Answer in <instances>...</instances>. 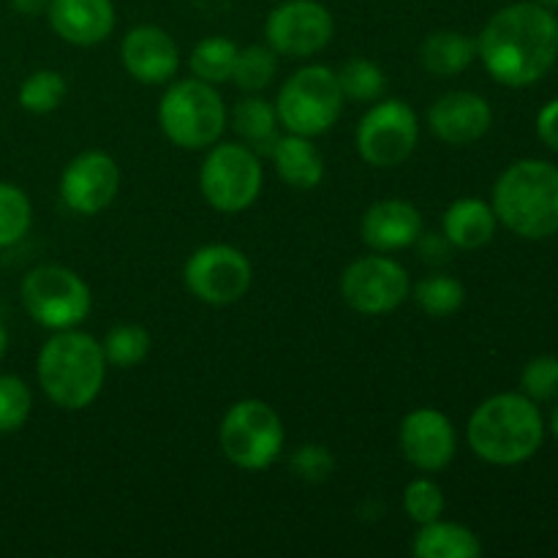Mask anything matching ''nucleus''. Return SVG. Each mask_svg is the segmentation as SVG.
<instances>
[{"label": "nucleus", "mask_w": 558, "mask_h": 558, "mask_svg": "<svg viewBox=\"0 0 558 558\" xmlns=\"http://www.w3.org/2000/svg\"><path fill=\"white\" fill-rule=\"evenodd\" d=\"M398 445L403 458L420 472H441L452 463L458 450V436L450 417L439 409H414L401 420Z\"/></svg>", "instance_id": "2eb2a0df"}, {"label": "nucleus", "mask_w": 558, "mask_h": 558, "mask_svg": "<svg viewBox=\"0 0 558 558\" xmlns=\"http://www.w3.org/2000/svg\"><path fill=\"white\" fill-rule=\"evenodd\" d=\"M125 71L142 85H163L178 74L180 49L158 25H136L120 44Z\"/></svg>", "instance_id": "f3484780"}, {"label": "nucleus", "mask_w": 558, "mask_h": 558, "mask_svg": "<svg viewBox=\"0 0 558 558\" xmlns=\"http://www.w3.org/2000/svg\"><path fill=\"white\" fill-rule=\"evenodd\" d=\"M550 430H554V436L558 439V407H556V412H554V420H550Z\"/></svg>", "instance_id": "ea45409f"}, {"label": "nucleus", "mask_w": 558, "mask_h": 558, "mask_svg": "<svg viewBox=\"0 0 558 558\" xmlns=\"http://www.w3.org/2000/svg\"><path fill=\"white\" fill-rule=\"evenodd\" d=\"M417 245V254L425 265H447L452 259V243L445 238V232L436 234V232H420V238L414 240Z\"/></svg>", "instance_id": "c9c22d12"}, {"label": "nucleus", "mask_w": 558, "mask_h": 558, "mask_svg": "<svg viewBox=\"0 0 558 558\" xmlns=\"http://www.w3.org/2000/svg\"><path fill=\"white\" fill-rule=\"evenodd\" d=\"M428 123L441 142L466 147L488 134L494 123V109L477 93L452 90L436 98L434 107L428 109Z\"/></svg>", "instance_id": "dca6fc26"}, {"label": "nucleus", "mask_w": 558, "mask_h": 558, "mask_svg": "<svg viewBox=\"0 0 558 558\" xmlns=\"http://www.w3.org/2000/svg\"><path fill=\"white\" fill-rule=\"evenodd\" d=\"M543 414L532 398L518 392H501L480 403L466 428L474 456L494 466L529 461L543 445Z\"/></svg>", "instance_id": "7ed1b4c3"}, {"label": "nucleus", "mask_w": 558, "mask_h": 558, "mask_svg": "<svg viewBox=\"0 0 558 558\" xmlns=\"http://www.w3.org/2000/svg\"><path fill=\"white\" fill-rule=\"evenodd\" d=\"M20 294L31 319L49 330H71L90 314V289L69 267H33L22 278Z\"/></svg>", "instance_id": "1a4fd4ad"}, {"label": "nucleus", "mask_w": 558, "mask_h": 558, "mask_svg": "<svg viewBox=\"0 0 558 558\" xmlns=\"http://www.w3.org/2000/svg\"><path fill=\"white\" fill-rule=\"evenodd\" d=\"M5 349H9V332H5V327L0 325V357L5 354Z\"/></svg>", "instance_id": "58836bf2"}, {"label": "nucleus", "mask_w": 558, "mask_h": 558, "mask_svg": "<svg viewBox=\"0 0 558 558\" xmlns=\"http://www.w3.org/2000/svg\"><path fill=\"white\" fill-rule=\"evenodd\" d=\"M409 272L387 254H371L352 262L341 276V294L349 308L365 316L396 311L409 298Z\"/></svg>", "instance_id": "f8f14e48"}, {"label": "nucleus", "mask_w": 558, "mask_h": 558, "mask_svg": "<svg viewBox=\"0 0 558 558\" xmlns=\"http://www.w3.org/2000/svg\"><path fill=\"white\" fill-rule=\"evenodd\" d=\"M463 300H466V289L452 276H428L414 287V303L434 319L452 316L461 308Z\"/></svg>", "instance_id": "cd10ccee"}, {"label": "nucleus", "mask_w": 558, "mask_h": 558, "mask_svg": "<svg viewBox=\"0 0 558 558\" xmlns=\"http://www.w3.org/2000/svg\"><path fill=\"white\" fill-rule=\"evenodd\" d=\"M477 58L501 85H534L554 69L558 58V20L548 5H507L496 11L480 33Z\"/></svg>", "instance_id": "f257e3e1"}, {"label": "nucleus", "mask_w": 558, "mask_h": 558, "mask_svg": "<svg viewBox=\"0 0 558 558\" xmlns=\"http://www.w3.org/2000/svg\"><path fill=\"white\" fill-rule=\"evenodd\" d=\"M336 22L316 0H287L265 22L267 44L287 58H311L330 44Z\"/></svg>", "instance_id": "ddd939ff"}, {"label": "nucleus", "mask_w": 558, "mask_h": 558, "mask_svg": "<svg viewBox=\"0 0 558 558\" xmlns=\"http://www.w3.org/2000/svg\"><path fill=\"white\" fill-rule=\"evenodd\" d=\"M521 385L532 401H550L558 396V357L543 354L523 368Z\"/></svg>", "instance_id": "72a5a7b5"}, {"label": "nucleus", "mask_w": 558, "mask_h": 558, "mask_svg": "<svg viewBox=\"0 0 558 558\" xmlns=\"http://www.w3.org/2000/svg\"><path fill=\"white\" fill-rule=\"evenodd\" d=\"M185 289L199 303L232 305L245 298L254 281L248 256L227 243H210L196 248L183 267Z\"/></svg>", "instance_id": "9b49d317"}, {"label": "nucleus", "mask_w": 558, "mask_h": 558, "mask_svg": "<svg viewBox=\"0 0 558 558\" xmlns=\"http://www.w3.org/2000/svg\"><path fill=\"white\" fill-rule=\"evenodd\" d=\"M65 80L52 69L33 71L20 87V107L33 114H49L63 104Z\"/></svg>", "instance_id": "c756f323"}, {"label": "nucleus", "mask_w": 558, "mask_h": 558, "mask_svg": "<svg viewBox=\"0 0 558 558\" xmlns=\"http://www.w3.org/2000/svg\"><path fill=\"white\" fill-rule=\"evenodd\" d=\"M539 5H548V9H558V0H537Z\"/></svg>", "instance_id": "a19ab883"}, {"label": "nucleus", "mask_w": 558, "mask_h": 558, "mask_svg": "<svg viewBox=\"0 0 558 558\" xmlns=\"http://www.w3.org/2000/svg\"><path fill=\"white\" fill-rule=\"evenodd\" d=\"M496 221L526 240L558 232V167L526 158L501 172L494 185Z\"/></svg>", "instance_id": "20e7f679"}, {"label": "nucleus", "mask_w": 558, "mask_h": 558, "mask_svg": "<svg viewBox=\"0 0 558 558\" xmlns=\"http://www.w3.org/2000/svg\"><path fill=\"white\" fill-rule=\"evenodd\" d=\"M403 510L412 518L414 523H430L436 518H441L445 512V494H441L439 485L428 477L412 480L403 490Z\"/></svg>", "instance_id": "473e14b6"}, {"label": "nucleus", "mask_w": 558, "mask_h": 558, "mask_svg": "<svg viewBox=\"0 0 558 558\" xmlns=\"http://www.w3.org/2000/svg\"><path fill=\"white\" fill-rule=\"evenodd\" d=\"M276 112L278 123L289 134H327L343 112V90L338 85V74L327 65H303L278 90Z\"/></svg>", "instance_id": "423d86ee"}, {"label": "nucleus", "mask_w": 558, "mask_h": 558, "mask_svg": "<svg viewBox=\"0 0 558 558\" xmlns=\"http://www.w3.org/2000/svg\"><path fill=\"white\" fill-rule=\"evenodd\" d=\"M38 385L54 407L65 412L87 409L98 398L107 376L104 347L82 330H58L38 352Z\"/></svg>", "instance_id": "f03ea898"}, {"label": "nucleus", "mask_w": 558, "mask_h": 558, "mask_svg": "<svg viewBox=\"0 0 558 558\" xmlns=\"http://www.w3.org/2000/svg\"><path fill=\"white\" fill-rule=\"evenodd\" d=\"M338 85H341L343 98H349V101L374 104L385 96L387 76L374 60L352 58L338 71Z\"/></svg>", "instance_id": "bb28decb"}, {"label": "nucleus", "mask_w": 558, "mask_h": 558, "mask_svg": "<svg viewBox=\"0 0 558 558\" xmlns=\"http://www.w3.org/2000/svg\"><path fill=\"white\" fill-rule=\"evenodd\" d=\"M52 31L74 47H93L114 31L112 0H49Z\"/></svg>", "instance_id": "6ab92c4d"}, {"label": "nucleus", "mask_w": 558, "mask_h": 558, "mask_svg": "<svg viewBox=\"0 0 558 558\" xmlns=\"http://www.w3.org/2000/svg\"><path fill=\"white\" fill-rule=\"evenodd\" d=\"M477 58V41L466 33L436 31L420 44V63L434 76H456Z\"/></svg>", "instance_id": "5701e85b"}, {"label": "nucleus", "mask_w": 558, "mask_h": 558, "mask_svg": "<svg viewBox=\"0 0 558 558\" xmlns=\"http://www.w3.org/2000/svg\"><path fill=\"white\" fill-rule=\"evenodd\" d=\"M240 47L227 36H207L191 52V74L210 85H221V82L232 80L234 63H238Z\"/></svg>", "instance_id": "393cba45"}, {"label": "nucleus", "mask_w": 558, "mask_h": 558, "mask_svg": "<svg viewBox=\"0 0 558 558\" xmlns=\"http://www.w3.org/2000/svg\"><path fill=\"white\" fill-rule=\"evenodd\" d=\"M420 140L417 114L401 98L374 101V107L360 118L354 131V145L368 167L392 169L407 161Z\"/></svg>", "instance_id": "9d476101"}, {"label": "nucleus", "mask_w": 558, "mask_h": 558, "mask_svg": "<svg viewBox=\"0 0 558 558\" xmlns=\"http://www.w3.org/2000/svg\"><path fill=\"white\" fill-rule=\"evenodd\" d=\"M537 134L545 145L558 150V98L556 101H550L548 107H543V112H539Z\"/></svg>", "instance_id": "e433bc0d"}, {"label": "nucleus", "mask_w": 558, "mask_h": 558, "mask_svg": "<svg viewBox=\"0 0 558 558\" xmlns=\"http://www.w3.org/2000/svg\"><path fill=\"white\" fill-rule=\"evenodd\" d=\"M412 550L417 558H477L483 554V545L472 529L436 518L420 526Z\"/></svg>", "instance_id": "4be33fe9"}, {"label": "nucleus", "mask_w": 558, "mask_h": 558, "mask_svg": "<svg viewBox=\"0 0 558 558\" xmlns=\"http://www.w3.org/2000/svg\"><path fill=\"white\" fill-rule=\"evenodd\" d=\"M120 189V167L101 150H87L71 158L60 178V199L80 216H98L112 205Z\"/></svg>", "instance_id": "4468645a"}, {"label": "nucleus", "mask_w": 558, "mask_h": 558, "mask_svg": "<svg viewBox=\"0 0 558 558\" xmlns=\"http://www.w3.org/2000/svg\"><path fill=\"white\" fill-rule=\"evenodd\" d=\"M292 472L305 483H325L336 469V458L322 445H303L292 452Z\"/></svg>", "instance_id": "f704fd0d"}, {"label": "nucleus", "mask_w": 558, "mask_h": 558, "mask_svg": "<svg viewBox=\"0 0 558 558\" xmlns=\"http://www.w3.org/2000/svg\"><path fill=\"white\" fill-rule=\"evenodd\" d=\"M441 232L452 248L477 251L488 245L496 234V213L483 199L452 202L441 218Z\"/></svg>", "instance_id": "412c9836"}, {"label": "nucleus", "mask_w": 558, "mask_h": 558, "mask_svg": "<svg viewBox=\"0 0 558 558\" xmlns=\"http://www.w3.org/2000/svg\"><path fill=\"white\" fill-rule=\"evenodd\" d=\"M262 161L243 142L210 145L199 169V189L218 213H243L262 194Z\"/></svg>", "instance_id": "6e6552de"}, {"label": "nucleus", "mask_w": 558, "mask_h": 558, "mask_svg": "<svg viewBox=\"0 0 558 558\" xmlns=\"http://www.w3.org/2000/svg\"><path fill=\"white\" fill-rule=\"evenodd\" d=\"M420 232H423V216L407 199L376 202L365 210L363 223H360L363 243L379 254L409 248L420 238Z\"/></svg>", "instance_id": "a211bd4d"}, {"label": "nucleus", "mask_w": 558, "mask_h": 558, "mask_svg": "<svg viewBox=\"0 0 558 558\" xmlns=\"http://www.w3.org/2000/svg\"><path fill=\"white\" fill-rule=\"evenodd\" d=\"M278 74V52L270 44H251L240 49L238 63H234L232 80L240 90L259 93L270 87V82Z\"/></svg>", "instance_id": "a878e982"}, {"label": "nucleus", "mask_w": 558, "mask_h": 558, "mask_svg": "<svg viewBox=\"0 0 558 558\" xmlns=\"http://www.w3.org/2000/svg\"><path fill=\"white\" fill-rule=\"evenodd\" d=\"M232 125L243 145H248L256 156H270L278 142V112L276 104L259 96H245L234 104Z\"/></svg>", "instance_id": "b1692460"}, {"label": "nucleus", "mask_w": 558, "mask_h": 558, "mask_svg": "<svg viewBox=\"0 0 558 558\" xmlns=\"http://www.w3.org/2000/svg\"><path fill=\"white\" fill-rule=\"evenodd\" d=\"M158 125L172 145L183 150H207L227 129V107L216 85L180 80L167 87L158 104Z\"/></svg>", "instance_id": "39448f33"}, {"label": "nucleus", "mask_w": 558, "mask_h": 558, "mask_svg": "<svg viewBox=\"0 0 558 558\" xmlns=\"http://www.w3.org/2000/svg\"><path fill=\"white\" fill-rule=\"evenodd\" d=\"M218 439L229 463L243 472H262L281 456L283 423L270 403L245 398L223 414Z\"/></svg>", "instance_id": "0eeeda50"}, {"label": "nucleus", "mask_w": 558, "mask_h": 558, "mask_svg": "<svg viewBox=\"0 0 558 558\" xmlns=\"http://www.w3.org/2000/svg\"><path fill=\"white\" fill-rule=\"evenodd\" d=\"M33 392L20 376H0V434H16L27 423Z\"/></svg>", "instance_id": "2f4dec72"}, {"label": "nucleus", "mask_w": 558, "mask_h": 558, "mask_svg": "<svg viewBox=\"0 0 558 558\" xmlns=\"http://www.w3.org/2000/svg\"><path fill=\"white\" fill-rule=\"evenodd\" d=\"M270 158L272 163H276V172L281 174L283 183L292 185V189L298 191L316 189V185L322 183V178H325V161H322V153L316 150L311 136H278Z\"/></svg>", "instance_id": "aec40b11"}, {"label": "nucleus", "mask_w": 558, "mask_h": 558, "mask_svg": "<svg viewBox=\"0 0 558 558\" xmlns=\"http://www.w3.org/2000/svg\"><path fill=\"white\" fill-rule=\"evenodd\" d=\"M11 5H14V11H20V14L36 16L47 9L49 0H11Z\"/></svg>", "instance_id": "4c0bfd02"}, {"label": "nucleus", "mask_w": 558, "mask_h": 558, "mask_svg": "<svg viewBox=\"0 0 558 558\" xmlns=\"http://www.w3.org/2000/svg\"><path fill=\"white\" fill-rule=\"evenodd\" d=\"M104 357L118 368H134L150 352V332L140 325H118L104 338Z\"/></svg>", "instance_id": "7c9ffc66"}, {"label": "nucleus", "mask_w": 558, "mask_h": 558, "mask_svg": "<svg viewBox=\"0 0 558 558\" xmlns=\"http://www.w3.org/2000/svg\"><path fill=\"white\" fill-rule=\"evenodd\" d=\"M33 223V207L25 191L14 183H0V248L20 243Z\"/></svg>", "instance_id": "c85d7f7f"}]
</instances>
